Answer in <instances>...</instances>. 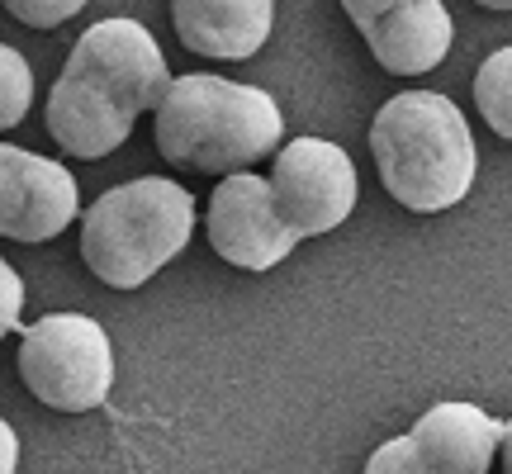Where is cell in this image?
I'll return each mask as SVG.
<instances>
[{
  "instance_id": "cell-1",
  "label": "cell",
  "mask_w": 512,
  "mask_h": 474,
  "mask_svg": "<svg viewBox=\"0 0 512 474\" xmlns=\"http://www.w3.org/2000/svg\"><path fill=\"white\" fill-rule=\"evenodd\" d=\"M171 72L138 19H100L76 38L48 95V133L72 157H110L133 133V119L162 105Z\"/></svg>"
},
{
  "instance_id": "cell-2",
  "label": "cell",
  "mask_w": 512,
  "mask_h": 474,
  "mask_svg": "<svg viewBox=\"0 0 512 474\" xmlns=\"http://www.w3.org/2000/svg\"><path fill=\"white\" fill-rule=\"evenodd\" d=\"M370 157L380 181L408 214L456 209L479 171L475 133L437 91H403L384 100L370 124Z\"/></svg>"
},
{
  "instance_id": "cell-3",
  "label": "cell",
  "mask_w": 512,
  "mask_h": 474,
  "mask_svg": "<svg viewBox=\"0 0 512 474\" xmlns=\"http://www.w3.org/2000/svg\"><path fill=\"white\" fill-rule=\"evenodd\" d=\"M285 133L280 105L256 86L209 72L176 76L157 105V152L185 171H247Z\"/></svg>"
},
{
  "instance_id": "cell-4",
  "label": "cell",
  "mask_w": 512,
  "mask_h": 474,
  "mask_svg": "<svg viewBox=\"0 0 512 474\" xmlns=\"http://www.w3.org/2000/svg\"><path fill=\"white\" fill-rule=\"evenodd\" d=\"M195 200L166 176L105 190L81 219V261L114 290H138L190 247Z\"/></svg>"
},
{
  "instance_id": "cell-5",
  "label": "cell",
  "mask_w": 512,
  "mask_h": 474,
  "mask_svg": "<svg viewBox=\"0 0 512 474\" xmlns=\"http://www.w3.org/2000/svg\"><path fill=\"white\" fill-rule=\"evenodd\" d=\"M19 380L53 413H91L114 389L110 332L86 313H48L19 337Z\"/></svg>"
},
{
  "instance_id": "cell-6",
  "label": "cell",
  "mask_w": 512,
  "mask_h": 474,
  "mask_svg": "<svg viewBox=\"0 0 512 474\" xmlns=\"http://www.w3.org/2000/svg\"><path fill=\"white\" fill-rule=\"evenodd\" d=\"M503 422L475 403H437L408 437L380 446L366 460L370 474H484L498 456Z\"/></svg>"
},
{
  "instance_id": "cell-7",
  "label": "cell",
  "mask_w": 512,
  "mask_h": 474,
  "mask_svg": "<svg viewBox=\"0 0 512 474\" xmlns=\"http://www.w3.org/2000/svg\"><path fill=\"white\" fill-rule=\"evenodd\" d=\"M356 166L328 138H294L280 147L271 171V195L299 237L332 233L356 209Z\"/></svg>"
},
{
  "instance_id": "cell-8",
  "label": "cell",
  "mask_w": 512,
  "mask_h": 474,
  "mask_svg": "<svg viewBox=\"0 0 512 474\" xmlns=\"http://www.w3.org/2000/svg\"><path fill=\"white\" fill-rule=\"evenodd\" d=\"M204 233H209V247L238 271H271L299 242V233L275 204L271 181H261L252 171H228L214 185Z\"/></svg>"
},
{
  "instance_id": "cell-9",
  "label": "cell",
  "mask_w": 512,
  "mask_h": 474,
  "mask_svg": "<svg viewBox=\"0 0 512 474\" xmlns=\"http://www.w3.org/2000/svg\"><path fill=\"white\" fill-rule=\"evenodd\" d=\"M81 209L76 176L53 157L0 143V237L48 242Z\"/></svg>"
},
{
  "instance_id": "cell-10",
  "label": "cell",
  "mask_w": 512,
  "mask_h": 474,
  "mask_svg": "<svg viewBox=\"0 0 512 474\" xmlns=\"http://www.w3.org/2000/svg\"><path fill=\"white\" fill-rule=\"evenodd\" d=\"M342 10L361 29L375 62L394 76H422L441 67L456 38L441 0H342Z\"/></svg>"
},
{
  "instance_id": "cell-11",
  "label": "cell",
  "mask_w": 512,
  "mask_h": 474,
  "mask_svg": "<svg viewBox=\"0 0 512 474\" xmlns=\"http://www.w3.org/2000/svg\"><path fill=\"white\" fill-rule=\"evenodd\" d=\"M171 24L195 57L247 62L271 38L275 0H171Z\"/></svg>"
},
{
  "instance_id": "cell-12",
  "label": "cell",
  "mask_w": 512,
  "mask_h": 474,
  "mask_svg": "<svg viewBox=\"0 0 512 474\" xmlns=\"http://www.w3.org/2000/svg\"><path fill=\"white\" fill-rule=\"evenodd\" d=\"M475 105L484 114V124L512 143V48H498V53H489L479 62Z\"/></svg>"
},
{
  "instance_id": "cell-13",
  "label": "cell",
  "mask_w": 512,
  "mask_h": 474,
  "mask_svg": "<svg viewBox=\"0 0 512 474\" xmlns=\"http://www.w3.org/2000/svg\"><path fill=\"white\" fill-rule=\"evenodd\" d=\"M29 105H34V72L10 43H0V128H15Z\"/></svg>"
},
{
  "instance_id": "cell-14",
  "label": "cell",
  "mask_w": 512,
  "mask_h": 474,
  "mask_svg": "<svg viewBox=\"0 0 512 474\" xmlns=\"http://www.w3.org/2000/svg\"><path fill=\"white\" fill-rule=\"evenodd\" d=\"M0 5L29 29H57L86 10V0H0Z\"/></svg>"
},
{
  "instance_id": "cell-15",
  "label": "cell",
  "mask_w": 512,
  "mask_h": 474,
  "mask_svg": "<svg viewBox=\"0 0 512 474\" xmlns=\"http://www.w3.org/2000/svg\"><path fill=\"white\" fill-rule=\"evenodd\" d=\"M19 313H24V285H19L15 266L0 256V337L19 328Z\"/></svg>"
},
{
  "instance_id": "cell-16",
  "label": "cell",
  "mask_w": 512,
  "mask_h": 474,
  "mask_svg": "<svg viewBox=\"0 0 512 474\" xmlns=\"http://www.w3.org/2000/svg\"><path fill=\"white\" fill-rule=\"evenodd\" d=\"M19 465V437L10 432V422L0 418V474H15Z\"/></svg>"
},
{
  "instance_id": "cell-17",
  "label": "cell",
  "mask_w": 512,
  "mask_h": 474,
  "mask_svg": "<svg viewBox=\"0 0 512 474\" xmlns=\"http://www.w3.org/2000/svg\"><path fill=\"white\" fill-rule=\"evenodd\" d=\"M498 456H503V465L512 470V422H503V441H498Z\"/></svg>"
},
{
  "instance_id": "cell-18",
  "label": "cell",
  "mask_w": 512,
  "mask_h": 474,
  "mask_svg": "<svg viewBox=\"0 0 512 474\" xmlns=\"http://www.w3.org/2000/svg\"><path fill=\"white\" fill-rule=\"evenodd\" d=\"M475 5H484V10H512V0H475Z\"/></svg>"
}]
</instances>
